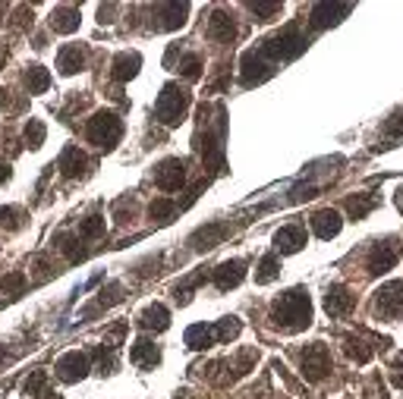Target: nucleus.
<instances>
[{"label":"nucleus","mask_w":403,"mask_h":399,"mask_svg":"<svg viewBox=\"0 0 403 399\" xmlns=\"http://www.w3.org/2000/svg\"><path fill=\"white\" fill-rule=\"evenodd\" d=\"M375 314L384 321H394L403 314V280H391L375 292Z\"/></svg>","instance_id":"obj_5"},{"label":"nucleus","mask_w":403,"mask_h":399,"mask_svg":"<svg viewBox=\"0 0 403 399\" xmlns=\"http://www.w3.org/2000/svg\"><path fill=\"white\" fill-rule=\"evenodd\" d=\"M22 286H26V274H22V271H13V274H7V277L0 280V290H3V296H19Z\"/></svg>","instance_id":"obj_34"},{"label":"nucleus","mask_w":403,"mask_h":399,"mask_svg":"<svg viewBox=\"0 0 403 399\" xmlns=\"http://www.w3.org/2000/svg\"><path fill=\"white\" fill-rule=\"evenodd\" d=\"M57 245H60V251L67 255V261H85V255H89V249L83 245V239L79 236H57Z\"/></svg>","instance_id":"obj_25"},{"label":"nucleus","mask_w":403,"mask_h":399,"mask_svg":"<svg viewBox=\"0 0 403 399\" xmlns=\"http://www.w3.org/2000/svg\"><path fill=\"white\" fill-rule=\"evenodd\" d=\"M341 227H343L341 214L331 211V208L315 211V214H312V230H315V236H318V239H334L337 233H341Z\"/></svg>","instance_id":"obj_16"},{"label":"nucleus","mask_w":403,"mask_h":399,"mask_svg":"<svg viewBox=\"0 0 403 399\" xmlns=\"http://www.w3.org/2000/svg\"><path fill=\"white\" fill-rule=\"evenodd\" d=\"M400 261V245L394 242V239H388V242H378V245H372V251H369V274H388L394 264Z\"/></svg>","instance_id":"obj_8"},{"label":"nucleus","mask_w":403,"mask_h":399,"mask_svg":"<svg viewBox=\"0 0 403 399\" xmlns=\"http://www.w3.org/2000/svg\"><path fill=\"white\" fill-rule=\"evenodd\" d=\"M353 305H356V296L343 283L328 286V292H325V312H328L331 318H343V314H350L353 312Z\"/></svg>","instance_id":"obj_10"},{"label":"nucleus","mask_w":403,"mask_h":399,"mask_svg":"<svg viewBox=\"0 0 403 399\" xmlns=\"http://www.w3.org/2000/svg\"><path fill=\"white\" fill-rule=\"evenodd\" d=\"M85 60H89V54H85L83 44H63L60 54H57V69L63 76H76L85 69Z\"/></svg>","instance_id":"obj_14"},{"label":"nucleus","mask_w":403,"mask_h":399,"mask_svg":"<svg viewBox=\"0 0 403 399\" xmlns=\"http://www.w3.org/2000/svg\"><path fill=\"white\" fill-rule=\"evenodd\" d=\"M255 16H261V22H271V16L280 13V3H249Z\"/></svg>","instance_id":"obj_37"},{"label":"nucleus","mask_w":403,"mask_h":399,"mask_svg":"<svg viewBox=\"0 0 403 399\" xmlns=\"http://www.w3.org/2000/svg\"><path fill=\"white\" fill-rule=\"evenodd\" d=\"M48 26L54 28V32H60V35L76 32V28H79V10H76V7H54V10H51Z\"/></svg>","instance_id":"obj_19"},{"label":"nucleus","mask_w":403,"mask_h":399,"mask_svg":"<svg viewBox=\"0 0 403 399\" xmlns=\"http://www.w3.org/2000/svg\"><path fill=\"white\" fill-rule=\"evenodd\" d=\"M54 374L63 384H79V380L89 374V355H85V352H67V355L57 359Z\"/></svg>","instance_id":"obj_7"},{"label":"nucleus","mask_w":403,"mask_h":399,"mask_svg":"<svg viewBox=\"0 0 403 399\" xmlns=\"http://www.w3.org/2000/svg\"><path fill=\"white\" fill-rule=\"evenodd\" d=\"M44 136H48V129H44L42 120H28L26 123V132H22V139H26V145L32 151H38L44 145Z\"/></svg>","instance_id":"obj_30"},{"label":"nucleus","mask_w":403,"mask_h":399,"mask_svg":"<svg viewBox=\"0 0 403 399\" xmlns=\"http://www.w3.org/2000/svg\"><path fill=\"white\" fill-rule=\"evenodd\" d=\"M400 208H403V189H400Z\"/></svg>","instance_id":"obj_40"},{"label":"nucleus","mask_w":403,"mask_h":399,"mask_svg":"<svg viewBox=\"0 0 403 399\" xmlns=\"http://www.w3.org/2000/svg\"><path fill=\"white\" fill-rule=\"evenodd\" d=\"M173 214H177V204H173L171 198H155V202L148 204V217L157 220V224H167Z\"/></svg>","instance_id":"obj_29"},{"label":"nucleus","mask_w":403,"mask_h":399,"mask_svg":"<svg viewBox=\"0 0 403 399\" xmlns=\"http://www.w3.org/2000/svg\"><path fill=\"white\" fill-rule=\"evenodd\" d=\"M44 380H48V374H44V371H35L32 378H28L26 384H22V390H26V396H38V393L44 390Z\"/></svg>","instance_id":"obj_36"},{"label":"nucleus","mask_w":403,"mask_h":399,"mask_svg":"<svg viewBox=\"0 0 403 399\" xmlns=\"http://www.w3.org/2000/svg\"><path fill=\"white\" fill-rule=\"evenodd\" d=\"M139 324L145 327V330H155V333H161V330H167L171 327V312H167L164 305H148L142 312V318H139Z\"/></svg>","instance_id":"obj_21"},{"label":"nucleus","mask_w":403,"mask_h":399,"mask_svg":"<svg viewBox=\"0 0 403 399\" xmlns=\"http://www.w3.org/2000/svg\"><path fill=\"white\" fill-rule=\"evenodd\" d=\"M139 66H142L139 51H120V54L114 57V63H110V76H114L117 82H130V79H136Z\"/></svg>","instance_id":"obj_15"},{"label":"nucleus","mask_w":403,"mask_h":399,"mask_svg":"<svg viewBox=\"0 0 403 399\" xmlns=\"http://www.w3.org/2000/svg\"><path fill=\"white\" fill-rule=\"evenodd\" d=\"M130 362H132L136 368H142V371H148V368L161 365V349H157L155 339L139 337L136 343L130 346Z\"/></svg>","instance_id":"obj_11"},{"label":"nucleus","mask_w":403,"mask_h":399,"mask_svg":"<svg viewBox=\"0 0 403 399\" xmlns=\"http://www.w3.org/2000/svg\"><path fill=\"white\" fill-rule=\"evenodd\" d=\"M186 183V163L180 157H167L155 167V186L164 192H180Z\"/></svg>","instance_id":"obj_6"},{"label":"nucleus","mask_w":403,"mask_h":399,"mask_svg":"<svg viewBox=\"0 0 403 399\" xmlns=\"http://www.w3.org/2000/svg\"><path fill=\"white\" fill-rule=\"evenodd\" d=\"M271 321L274 327H280V330H287V333L306 330L312 324V299H309V292L302 286H296V290L284 292L280 299H274Z\"/></svg>","instance_id":"obj_1"},{"label":"nucleus","mask_w":403,"mask_h":399,"mask_svg":"<svg viewBox=\"0 0 403 399\" xmlns=\"http://www.w3.org/2000/svg\"><path fill=\"white\" fill-rule=\"evenodd\" d=\"M277 274H280V258L265 255L259 264V271H255V283H271V280H277Z\"/></svg>","instance_id":"obj_28"},{"label":"nucleus","mask_w":403,"mask_h":399,"mask_svg":"<svg viewBox=\"0 0 403 399\" xmlns=\"http://www.w3.org/2000/svg\"><path fill=\"white\" fill-rule=\"evenodd\" d=\"M350 3H318V7H312V26L315 28H325V26H334V22H341V16L350 13Z\"/></svg>","instance_id":"obj_18"},{"label":"nucleus","mask_w":403,"mask_h":399,"mask_svg":"<svg viewBox=\"0 0 403 399\" xmlns=\"http://www.w3.org/2000/svg\"><path fill=\"white\" fill-rule=\"evenodd\" d=\"M85 139L104 151L117 148V142L123 139V120H120L114 110H98V114L85 123Z\"/></svg>","instance_id":"obj_2"},{"label":"nucleus","mask_w":403,"mask_h":399,"mask_svg":"<svg viewBox=\"0 0 403 399\" xmlns=\"http://www.w3.org/2000/svg\"><path fill=\"white\" fill-rule=\"evenodd\" d=\"M375 204H378V195H372V192H362V195H350L347 198V211H350L353 220H362V217L369 214Z\"/></svg>","instance_id":"obj_24"},{"label":"nucleus","mask_w":403,"mask_h":399,"mask_svg":"<svg viewBox=\"0 0 403 399\" xmlns=\"http://www.w3.org/2000/svg\"><path fill=\"white\" fill-rule=\"evenodd\" d=\"M218 343V333H214L212 324H192L186 330V346L189 349H208V346Z\"/></svg>","instance_id":"obj_22"},{"label":"nucleus","mask_w":403,"mask_h":399,"mask_svg":"<svg viewBox=\"0 0 403 399\" xmlns=\"http://www.w3.org/2000/svg\"><path fill=\"white\" fill-rule=\"evenodd\" d=\"M302 245H306V227L302 224H287L274 233V249H277L280 255H293Z\"/></svg>","instance_id":"obj_12"},{"label":"nucleus","mask_w":403,"mask_h":399,"mask_svg":"<svg viewBox=\"0 0 403 399\" xmlns=\"http://www.w3.org/2000/svg\"><path fill=\"white\" fill-rule=\"evenodd\" d=\"M10 173H13V170H10V163L3 161V157H0V183H7V179H10Z\"/></svg>","instance_id":"obj_38"},{"label":"nucleus","mask_w":403,"mask_h":399,"mask_svg":"<svg viewBox=\"0 0 403 399\" xmlns=\"http://www.w3.org/2000/svg\"><path fill=\"white\" fill-rule=\"evenodd\" d=\"M151 13L157 16V32H171V28H180L186 22V13H189V3H157L151 7Z\"/></svg>","instance_id":"obj_13"},{"label":"nucleus","mask_w":403,"mask_h":399,"mask_svg":"<svg viewBox=\"0 0 403 399\" xmlns=\"http://www.w3.org/2000/svg\"><path fill=\"white\" fill-rule=\"evenodd\" d=\"M296 359H300L302 378L306 380H321L331 371V352L325 343H309L302 352H296Z\"/></svg>","instance_id":"obj_4"},{"label":"nucleus","mask_w":403,"mask_h":399,"mask_svg":"<svg viewBox=\"0 0 403 399\" xmlns=\"http://www.w3.org/2000/svg\"><path fill=\"white\" fill-rule=\"evenodd\" d=\"M98 236H104V217L101 214L85 217L79 224V239H98Z\"/></svg>","instance_id":"obj_33"},{"label":"nucleus","mask_w":403,"mask_h":399,"mask_svg":"<svg viewBox=\"0 0 403 399\" xmlns=\"http://www.w3.org/2000/svg\"><path fill=\"white\" fill-rule=\"evenodd\" d=\"M343 349H347V355H350L353 362H359V365H366V362L372 359L369 343H362V339H356V337H347V339H343Z\"/></svg>","instance_id":"obj_31"},{"label":"nucleus","mask_w":403,"mask_h":399,"mask_svg":"<svg viewBox=\"0 0 403 399\" xmlns=\"http://www.w3.org/2000/svg\"><path fill=\"white\" fill-rule=\"evenodd\" d=\"M239 330H243L239 318H221L218 324H214V333H218V343H230L233 337H239Z\"/></svg>","instance_id":"obj_32"},{"label":"nucleus","mask_w":403,"mask_h":399,"mask_svg":"<svg viewBox=\"0 0 403 399\" xmlns=\"http://www.w3.org/2000/svg\"><path fill=\"white\" fill-rule=\"evenodd\" d=\"M243 277H246V261H243V258L224 261V264H218V267L212 271V280H214V286H218L221 292L239 286V283H243Z\"/></svg>","instance_id":"obj_9"},{"label":"nucleus","mask_w":403,"mask_h":399,"mask_svg":"<svg viewBox=\"0 0 403 399\" xmlns=\"http://www.w3.org/2000/svg\"><path fill=\"white\" fill-rule=\"evenodd\" d=\"M22 79H26L28 95H44V91L51 88V73L44 66H38V63H35V66H28Z\"/></svg>","instance_id":"obj_23"},{"label":"nucleus","mask_w":403,"mask_h":399,"mask_svg":"<svg viewBox=\"0 0 403 399\" xmlns=\"http://www.w3.org/2000/svg\"><path fill=\"white\" fill-rule=\"evenodd\" d=\"M177 69L186 76V79H198V76H202V57H198V54H186L183 60H180Z\"/></svg>","instance_id":"obj_35"},{"label":"nucleus","mask_w":403,"mask_h":399,"mask_svg":"<svg viewBox=\"0 0 403 399\" xmlns=\"http://www.w3.org/2000/svg\"><path fill=\"white\" fill-rule=\"evenodd\" d=\"M35 399H63V396H60V393H54V390H42Z\"/></svg>","instance_id":"obj_39"},{"label":"nucleus","mask_w":403,"mask_h":399,"mask_svg":"<svg viewBox=\"0 0 403 399\" xmlns=\"http://www.w3.org/2000/svg\"><path fill=\"white\" fill-rule=\"evenodd\" d=\"M85 154H83V148L79 145H67L63 148V154H60V161H57V170H60L63 176H79L85 170Z\"/></svg>","instance_id":"obj_20"},{"label":"nucleus","mask_w":403,"mask_h":399,"mask_svg":"<svg viewBox=\"0 0 403 399\" xmlns=\"http://www.w3.org/2000/svg\"><path fill=\"white\" fill-rule=\"evenodd\" d=\"M22 227H26V214H22L19 208H13V204H7V208H0V230H7V233H19Z\"/></svg>","instance_id":"obj_26"},{"label":"nucleus","mask_w":403,"mask_h":399,"mask_svg":"<svg viewBox=\"0 0 403 399\" xmlns=\"http://www.w3.org/2000/svg\"><path fill=\"white\" fill-rule=\"evenodd\" d=\"M208 38L221 41V44H230V41L237 38V22H233V16L214 13L212 19H208Z\"/></svg>","instance_id":"obj_17"},{"label":"nucleus","mask_w":403,"mask_h":399,"mask_svg":"<svg viewBox=\"0 0 403 399\" xmlns=\"http://www.w3.org/2000/svg\"><path fill=\"white\" fill-rule=\"evenodd\" d=\"M189 91L186 88H180L177 82H171V85H164L161 88V95H157V101H155V116L164 126H180L183 123V116H186V110H189Z\"/></svg>","instance_id":"obj_3"},{"label":"nucleus","mask_w":403,"mask_h":399,"mask_svg":"<svg viewBox=\"0 0 403 399\" xmlns=\"http://www.w3.org/2000/svg\"><path fill=\"white\" fill-rule=\"evenodd\" d=\"M221 236H224V227L212 224L208 230H198L196 236H192V245H196V249H214V245L221 242Z\"/></svg>","instance_id":"obj_27"}]
</instances>
